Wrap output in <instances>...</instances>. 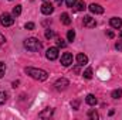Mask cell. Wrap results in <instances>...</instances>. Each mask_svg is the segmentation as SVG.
<instances>
[{
    "instance_id": "44dd1931",
    "label": "cell",
    "mask_w": 122,
    "mask_h": 120,
    "mask_svg": "<svg viewBox=\"0 0 122 120\" xmlns=\"http://www.w3.org/2000/svg\"><path fill=\"white\" fill-rule=\"evenodd\" d=\"M88 117H90V119H92V120H97V119H99V115H98L95 110H91V112L88 113Z\"/></svg>"
},
{
    "instance_id": "d6a6232c",
    "label": "cell",
    "mask_w": 122,
    "mask_h": 120,
    "mask_svg": "<svg viewBox=\"0 0 122 120\" xmlns=\"http://www.w3.org/2000/svg\"><path fill=\"white\" fill-rule=\"evenodd\" d=\"M43 1H47V0H43Z\"/></svg>"
},
{
    "instance_id": "8992f818",
    "label": "cell",
    "mask_w": 122,
    "mask_h": 120,
    "mask_svg": "<svg viewBox=\"0 0 122 120\" xmlns=\"http://www.w3.org/2000/svg\"><path fill=\"white\" fill-rule=\"evenodd\" d=\"M70 85V82H68V79H65V78H61L58 79L56 83H54V86H56V90H64L67 89V86Z\"/></svg>"
},
{
    "instance_id": "9a60e30c",
    "label": "cell",
    "mask_w": 122,
    "mask_h": 120,
    "mask_svg": "<svg viewBox=\"0 0 122 120\" xmlns=\"http://www.w3.org/2000/svg\"><path fill=\"white\" fill-rule=\"evenodd\" d=\"M60 18H61V23H62V24H65V26H70V24H71V18H70V16H68L67 13H62Z\"/></svg>"
},
{
    "instance_id": "f546056e",
    "label": "cell",
    "mask_w": 122,
    "mask_h": 120,
    "mask_svg": "<svg viewBox=\"0 0 122 120\" xmlns=\"http://www.w3.org/2000/svg\"><path fill=\"white\" fill-rule=\"evenodd\" d=\"M107 35H108L109 38H114V32H112L111 30H107Z\"/></svg>"
},
{
    "instance_id": "7c38bea8",
    "label": "cell",
    "mask_w": 122,
    "mask_h": 120,
    "mask_svg": "<svg viewBox=\"0 0 122 120\" xmlns=\"http://www.w3.org/2000/svg\"><path fill=\"white\" fill-rule=\"evenodd\" d=\"M85 102H87L90 106H95V105L98 103V99H97L94 95H91V93H90V95H87V97H85Z\"/></svg>"
},
{
    "instance_id": "1f68e13d",
    "label": "cell",
    "mask_w": 122,
    "mask_h": 120,
    "mask_svg": "<svg viewBox=\"0 0 122 120\" xmlns=\"http://www.w3.org/2000/svg\"><path fill=\"white\" fill-rule=\"evenodd\" d=\"M121 38H122V31H121Z\"/></svg>"
},
{
    "instance_id": "836d02e7",
    "label": "cell",
    "mask_w": 122,
    "mask_h": 120,
    "mask_svg": "<svg viewBox=\"0 0 122 120\" xmlns=\"http://www.w3.org/2000/svg\"><path fill=\"white\" fill-rule=\"evenodd\" d=\"M10 1H11V0H10Z\"/></svg>"
},
{
    "instance_id": "d6986e66",
    "label": "cell",
    "mask_w": 122,
    "mask_h": 120,
    "mask_svg": "<svg viewBox=\"0 0 122 120\" xmlns=\"http://www.w3.org/2000/svg\"><path fill=\"white\" fill-rule=\"evenodd\" d=\"M82 75H84V78H85V79H91V78H92V69H91V68L85 69Z\"/></svg>"
},
{
    "instance_id": "4fadbf2b",
    "label": "cell",
    "mask_w": 122,
    "mask_h": 120,
    "mask_svg": "<svg viewBox=\"0 0 122 120\" xmlns=\"http://www.w3.org/2000/svg\"><path fill=\"white\" fill-rule=\"evenodd\" d=\"M53 112H54V110H53L51 107H47L46 110H43V112L38 115V117H40V119H46V117H50V116L53 115Z\"/></svg>"
},
{
    "instance_id": "30bf717a",
    "label": "cell",
    "mask_w": 122,
    "mask_h": 120,
    "mask_svg": "<svg viewBox=\"0 0 122 120\" xmlns=\"http://www.w3.org/2000/svg\"><path fill=\"white\" fill-rule=\"evenodd\" d=\"M109 24H111L112 28H121L122 27V20L118 18V17H112L111 21H109Z\"/></svg>"
},
{
    "instance_id": "4316f807",
    "label": "cell",
    "mask_w": 122,
    "mask_h": 120,
    "mask_svg": "<svg viewBox=\"0 0 122 120\" xmlns=\"http://www.w3.org/2000/svg\"><path fill=\"white\" fill-rule=\"evenodd\" d=\"M26 30H33L34 28V23H26Z\"/></svg>"
},
{
    "instance_id": "ffe728a7",
    "label": "cell",
    "mask_w": 122,
    "mask_h": 120,
    "mask_svg": "<svg viewBox=\"0 0 122 120\" xmlns=\"http://www.w3.org/2000/svg\"><path fill=\"white\" fill-rule=\"evenodd\" d=\"M74 38H75V31L70 30L67 32V40H68V41H74Z\"/></svg>"
},
{
    "instance_id": "8fae6325",
    "label": "cell",
    "mask_w": 122,
    "mask_h": 120,
    "mask_svg": "<svg viewBox=\"0 0 122 120\" xmlns=\"http://www.w3.org/2000/svg\"><path fill=\"white\" fill-rule=\"evenodd\" d=\"M77 62H78V65H85V64H88V57L85 54H78L77 55Z\"/></svg>"
},
{
    "instance_id": "e0dca14e",
    "label": "cell",
    "mask_w": 122,
    "mask_h": 120,
    "mask_svg": "<svg viewBox=\"0 0 122 120\" xmlns=\"http://www.w3.org/2000/svg\"><path fill=\"white\" fill-rule=\"evenodd\" d=\"M111 96H112L114 99H119V97L122 96V89H115V90H112Z\"/></svg>"
},
{
    "instance_id": "4dcf8cb0",
    "label": "cell",
    "mask_w": 122,
    "mask_h": 120,
    "mask_svg": "<svg viewBox=\"0 0 122 120\" xmlns=\"http://www.w3.org/2000/svg\"><path fill=\"white\" fill-rule=\"evenodd\" d=\"M62 1H64V0H56V3H57V4H58V6H60L61 3H62Z\"/></svg>"
},
{
    "instance_id": "3957f363",
    "label": "cell",
    "mask_w": 122,
    "mask_h": 120,
    "mask_svg": "<svg viewBox=\"0 0 122 120\" xmlns=\"http://www.w3.org/2000/svg\"><path fill=\"white\" fill-rule=\"evenodd\" d=\"M0 24L4 26V27H10V26H13V24H14V18H13V16L9 14V13H3V14L0 16Z\"/></svg>"
},
{
    "instance_id": "7a4b0ae2",
    "label": "cell",
    "mask_w": 122,
    "mask_h": 120,
    "mask_svg": "<svg viewBox=\"0 0 122 120\" xmlns=\"http://www.w3.org/2000/svg\"><path fill=\"white\" fill-rule=\"evenodd\" d=\"M24 47H26L29 51H31V52H37V51H40V50L43 48V44H41L37 38L30 37V38L24 40Z\"/></svg>"
},
{
    "instance_id": "2e32d148",
    "label": "cell",
    "mask_w": 122,
    "mask_h": 120,
    "mask_svg": "<svg viewBox=\"0 0 122 120\" xmlns=\"http://www.w3.org/2000/svg\"><path fill=\"white\" fill-rule=\"evenodd\" d=\"M7 97H9L7 92H0V105H4L7 102Z\"/></svg>"
},
{
    "instance_id": "d4e9b609",
    "label": "cell",
    "mask_w": 122,
    "mask_h": 120,
    "mask_svg": "<svg viewBox=\"0 0 122 120\" xmlns=\"http://www.w3.org/2000/svg\"><path fill=\"white\" fill-rule=\"evenodd\" d=\"M75 3H77V0H65L67 7H74V6H75Z\"/></svg>"
},
{
    "instance_id": "5bb4252c",
    "label": "cell",
    "mask_w": 122,
    "mask_h": 120,
    "mask_svg": "<svg viewBox=\"0 0 122 120\" xmlns=\"http://www.w3.org/2000/svg\"><path fill=\"white\" fill-rule=\"evenodd\" d=\"M85 9H87V6H85L84 1H77L75 6H74V10H75V11H84Z\"/></svg>"
},
{
    "instance_id": "603a6c76",
    "label": "cell",
    "mask_w": 122,
    "mask_h": 120,
    "mask_svg": "<svg viewBox=\"0 0 122 120\" xmlns=\"http://www.w3.org/2000/svg\"><path fill=\"white\" fill-rule=\"evenodd\" d=\"M54 35H56V32H54L53 30H50V28H48V30L46 31V38H48V40H50V38H53Z\"/></svg>"
},
{
    "instance_id": "277c9868",
    "label": "cell",
    "mask_w": 122,
    "mask_h": 120,
    "mask_svg": "<svg viewBox=\"0 0 122 120\" xmlns=\"http://www.w3.org/2000/svg\"><path fill=\"white\" fill-rule=\"evenodd\" d=\"M46 57H47V60H50V61L57 60L58 58V48L57 47H50L47 50V52H46Z\"/></svg>"
},
{
    "instance_id": "52a82bcc",
    "label": "cell",
    "mask_w": 122,
    "mask_h": 120,
    "mask_svg": "<svg viewBox=\"0 0 122 120\" xmlns=\"http://www.w3.org/2000/svg\"><path fill=\"white\" fill-rule=\"evenodd\" d=\"M71 64H72V55L70 52L62 54V57H61V65L62 66H70Z\"/></svg>"
},
{
    "instance_id": "7402d4cb",
    "label": "cell",
    "mask_w": 122,
    "mask_h": 120,
    "mask_svg": "<svg viewBox=\"0 0 122 120\" xmlns=\"http://www.w3.org/2000/svg\"><path fill=\"white\" fill-rule=\"evenodd\" d=\"M57 45L61 47V48H65V47H67V42H65L62 38H57Z\"/></svg>"
},
{
    "instance_id": "ba28073f",
    "label": "cell",
    "mask_w": 122,
    "mask_h": 120,
    "mask_svg": "<svg viewBox=\"0 0 122 120\" xmlns=\"http://www.w3.org/2000/svg\"><path fill=\"white\" fill-rule=\"evenodd\" d=\"M90 11L91 13H94V14H102L104 13V7L101 6V4H97V3H92V4H90Z\"/></svg>"
},
{
    "instance_id": "cb8c5ba5",
    "label": "cell",
    "mask_w": 122,
    "mask_h": 120,
    "mask_svg": "<svg viewBox=\"0 0 122 120\" xmlns=\"http://www.w3.org/2000/svg\"><path fill=\"white\" fill-rule=\"evenodd\" d=\"M4 72H6V65L3 62H0V78L4 76Z\"/></svg>"
},
{
    "instance_id": "6da1fadb",
    "label": "cell",
    "mask_w": 122,
    "mask_h": 120,
    "mask_svg": "<svg viewBox=\"0 0 122 120\" xmlns=\"http://www.w3.org/2000/svg\"><path fill=\"white\" fill-rule=\"evenodd\" d=\"M26 74L27 75H30L33 79H36V81H46L47 78H48V74L44 71V69H37V68H26Z\"/></svg>"
},
{
    "instance_id": "83f0119b",
    "label": "cell",
    "mask_w": 122,
    "mask_h": 120,
    "mask_svg": "<svg viewBox=\"0 0 122 120\" xmlns=\"http://www.w3.org/2000/svg\"><path fill=\"white\" fill-rule=\"evenodd\" d=\"M115 48H117L118 51H122V41H118V42L115 44Z\"/></svg>"
},
{
    "instance_id": "9c48e42d",
    "label": "cell",
    "mask_w": 122,
    "mask_h": 120,
    "mask_svg": "<svg viewBox=\"0 0 122 120\" xmlns=\"http://www.w3.org/2000/svg\"><path fill=\"white\" fill-rule=\"evenodd\" d=\"M84 26L88 27V28H94L97 26V21H95V18H92L91 16H85L84 17Z\"/></svg>"
},
{
    "instance_id": "5b68a950",
    "label": "cell",
    "mask_w": 122,
    "mask_h": 120,
    "mask_svg": "<svg viewBox=\"0 0 122 120\" xmlns=\"http://www.w3.org/2000/svg\"><path fill=\"white\" fill-rule=\"evenodd\" d=\"M53 11H54V7H53V4H51L50 1H44V3L41 4V13H43V14L50 16Z\"/></svg>"
},
{
    "instance_id": "484cf974",
    "label": "cell",
    "mask_w": 122,
    "mask_h": 120,
    "mask_svg": "<svg viewBox=\"0 0 122 120\" xmlns=\"http://www.w3.org/2000/svg\"><path fill=\"white\" fill-rule=\"evenodd\" d=\"M71 106H72V109H74V110H77V109L80 107V100H74V102L71 103Z\"/></svg>"
},
{
    "instance_id": "f1b7e54d",
    "label": "cell",
    "mask_w": 122,
    "mask_h": 120,
    "mask_svg": "<svg viewBox=\"0 0 122 120\" xmlns=\"http://www.w3.org/2000/svg\"><path fill=\"white\" fill-rule=\"evenodd\" d=\"M4 41H6V40H4V35H3V34H0V47L4 44Z\"/></svg>"
},
{
    "instance_id": "ac0fdd59",
    "label": "cell",
    "mask_w": 122,
    "mask_h": 120,
    "mask_svg": "<svg viewBox=\"0 0 122 120\" xmlns=\"http://www.w3.org/2000/svg\"><path fill=\"white\" fill-rule=\"evenodd\" d=\"M20 14H21V6L19 4V6H16V7L13 9V16L17 17V16H20Z\"/></svg>"
}]
</instances>
